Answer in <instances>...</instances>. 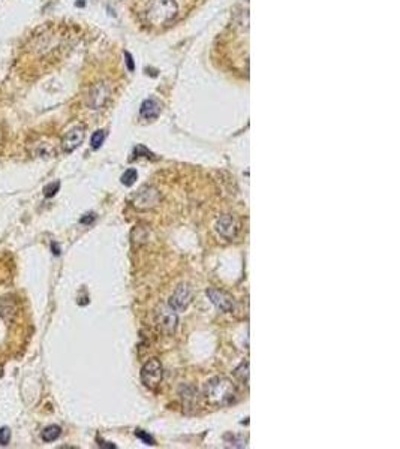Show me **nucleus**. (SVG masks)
<instances>
[{
  "label": "nucleus",
  "instance_id": "1",
  "mask_svg": "<svg viewBox=\"0 0 400 449\" xmlns=\"http://www.w3.org/2000/svg\"><path fill=\"white\" fill-rule=\"evenodd\" d=\"M206 396L214 406H230L237 400V391L226 377H213L206 385Z\"/></svg>",
  "mask_w": 400,
  "mask_h": 449
},
{
  "label": "nucleus",
  "instance_id": "2",
  "mask_svg": "<svg viewBox=\"0 0 400 449\" xmlns=\"http://www.w3.org/2000/svg\"><path fill=\"white\" fill-rule=\"evenodd\" d=\"M177 14V5L174 0H153L147 11V18L150 23L160 26L169 23Z\"/></svg>",
  "mask_w": 400,
  "mask_h": 449
},
{
  "label": "nucleus",
  "instance_id": "3",
  "mask_svg": "<svg viewBox=\"0 0 400 449\" xmlns=\"http://www.w3.org/2000/svg\"><path fill=\"white\" fill-rule=\"evenodd\" d=\"M162 377H163V369H162V364L156 358L153 360H149L142 369H141V382L144 383L146 388L149 390H156L162 382Z\"/></svg>",
  "mask_w": 400,
  "mask_h": 449
},
{
  "label": "nucleus",
  "instance_id": "4",
  "mask_svg": "<svg viewBox=\"0 0 400 449\" xmlns=\"http://www.w3.org/2000/svg\"><path fill=\"white\" fill-rule=\"evenodd\" d=\"M160 199V193L150 186H144L138 190L135 199H133V205L138 210H147V208H153L155 205H158Z\"/></svg>",
  "mask_w": 400,
  "mask_h": 449
},
{
  "label": "nucleus",
  "instance_id": "5",
  "mask_svg": "<svg viewBox=\"0 0 400 449\" xmlns=\"http://www.w3.org/2000/svg\"><path fill=\"white\" fill-rule=\"evenodd\" d=\"M216 231L220 237L226 238V240H234L240 231V223L234 216L223 214L216 223Z\"/></svg>",
  "mask_w": 400,
  "mask_h": 449
},
{
  "label": "nucleus",
  "instance_id": "6",
  "mask_svg": "<svg viewBox=\"0 0 400 449\" xmlns=\"http://www.w3.org/2000/svg\"><path fill=\"white\" fill-rule=\"evenodd\" d=\"M192 301V289L187 285H180L169 298V307L176 312H183Z\"/></svg>",
  "mask_w": 400,
  "mask_h": 449
},
{
  "label": "nucleus",
  "instance_id": "7",
  "mask_svg": "<svg viewBox=\"0 0 400 449\" xmlns=\"http://www.w3.org/2000/svg\"><path fill=\"white\" fill-rule=\"evenodd\" d=\"M177 322H179V319L176 315V310H173L169 306L160 307L156 312V325L165 333H174Z\"/></svg>",
  "mask_w": 400,
  "mask_h": 449
},
{
  "label": "nucleus",
  "instance_id": "8",
  "mask_svg": "<svg viewBox=\"0 0 400 449\" xmlns=\"http://www.w3.org/2000/svg\"><path fill=\"white\" fill-rule=\"evenodd\" d=\"M84 138H85L84 128L82 126H75V128H72L69 132H66V135L63 136V139H62V148L66 153H71V152H74V150H77L80 147L81 144H82V141H84Z\"/></svg>",
  "mask_w": 400,
  "mask_h": 449
},
{
  "label": "nucleus",
  "instance_id": "9",
  "mask_svg": "<svg viewBox=\"0 0 400 449\" xmlns=\"http://www.w3.org/2000/svg\"><path fill=\"white\" fill-rule=\"evenodd\" d=\"M207 296L210 298V301L214 306L222 310V312H231L234 309V301L230 295H226L225 292L217 291V289H209L207 291Z\"/></svg>",
  "mask_w": 400,
  "mask_h": 449
},
{
  "label": "nucleus",
  "instance_id": "10",
  "mask_svg": "<svg viewBox=\"0 0 400 449\" xmlns=\"http://www.w3.org/2000/svg\"><path fill=\"white\" fill-rule=\"evenodd\" d=\"M108 96H109V92H108V87L105 84H99L96 85L92 92H90V96H89V104L93 109H98L101 106L104 105L107 102Z\"/></svg>",
  "mask_w": 400,
  "mask_h": 449
},
{
  "label": "nucleus",
  "instance_id": "11",
  "mask_svg": "<svg viewBox=\"0 0 400 449\" xmlns=\"http://www.w3.org/2000/svg\"><path fill=\"white\" fill-rule=\"evenodd\" d=\"M160 112V106L156 101L153 99H147L144 101V104L141 105V115L147 120H155L158 118Z\"/></svg>",
  "mask_w": 400,
  "mask_h": 449
},
{
  "label": "nucleus",
  "instance_id": "12",
  "mask_svg": "<svg viewBox=\"0 0 400 449\" xmlns=\"http://www.w3.org/2000/svg\"><path fill=\"white\" fill-rule=\"evenodd\" d=\"M60 433H62V428H60L59 425H48V427L44 428V431L41 433V437H42L44 442L50 443V442H54V440L59 439Z\"/></svg>",
  "mask_w": 400,
  "mask_h": 449
},
{
  "label": "nucleus",
  "instance_id": "13",
  "mask_svg": "<svg viewBox=\"0 0 400 449\" xmlns=\"http://www.w3.org/2000/svg\"><path fill=\"white\" fill-rule=\"evenodd\" d=\"M136 178H138V172H136V169H128V171H125V174L122 175V183L125 186H132L135 182H136Z\"/></svg>",
  "mask_w": 400,
  "mask_h": 449
},
{
  "label": "nucleus",
  "instance_id": "14",
  "mask_svg": "<svg viewBox=\"0 0 400 449\" xmlns=\"http://www.w3.org/2000/svg\"><path fill=\"white\" fill-rule=\"evenodd\" d=\"M104 139H105V132H104V131H96V132L92 135V139H90V145H92V148L98 150V148L104 144Z\"/></svg>",
  "mask_w": 400,
  "mask_h": 449
},
{
  "label": "nucleus",
  "instance_id": "15",
  "mask_svg": "<svg viewBox=\"0 0 400 449\" xmlns=\"http://www.w3.org/2000/svg\"><path fill=\"white\" fill-rule=\"evenodd\" d=\"M236 377L243 383L249 380V364L247 363H243L239 369H236Z\"/></svg>",
  "mask_w": 400,
  "mask_h": 449
},
{
  "label": "nucleus",
  "instance_id": "16",
  "mask_svg": "<svg viewBox=\"0 0 400 449\" xmlns=\"http://www.w3.org/2000/svg\"><path fill=\"white\" fill-rule=\"evenodd\" d=\"M59 189H60V182L50 183V185H47L44 187V195H45L47 198H53L54 195L59 192Z\"/></svg>",
  "mask_w": 400,
  "mask_h": 449
},
{
  "label": "nucleus",
  "instance_id": "17",
  "mask_svg": "<svg viewBox=\"0 0 400 449\" xmlns=\"http://www.w3.org/2000/svg\"><path fill=\"white\" fill-rule=\"evenodd\" d=\"M135 436H136V437H139L141 440H144V443H146V445H155V440H153V437H152V436H149L147 433H144L142 430H136V431H135Z\"/></svg>",
  "mask_w": 400,
  "mask_h": 449
},
{
  "label": "nucleus",
  "instance_id": "18",
  "mask_svg": "<svg viewBox=\"0 0 400 449\" xmlns=\"http://www.w3.org/2000/svg\"><path fill=\"white\" fill-rule=\"evenodd\" d=\"M11 439V431L8 427H2L0 428V445H8Z\"/></svg>",
  "mask_w": 400,
  "mask_h": 449
},
{
  "label": "nucleus",
  "instance_id": "19",
  "mask_svg": "<svg viewBox=\"0 0 400 449\" xmlns=\"http://www.w3.org/2000/svg\"><path fill=\"white\" fill-rule=\"evenodd\" d=\"M95 217H96V216H95L93 213H90V214H85V216L81 219V223H90V222H92Z\"/></svg>",
  "mask_w": 400,
  "mask_h": 449
},
{
  "label": "nucleus",
  "instance_id": "20",
  "mask_svg": "<svg viewBox=\"0 0 400 449\" xmlns=\"http://www.w3.org/2000/svg\"><path fill=\"white\" fill-rule=\"evenodd\" d=\"M125 57H126V60H128V66H129V69L132 71V69H133V62H132V57H131V54L126 53V54H125Z\"/></svg>",
  "mask_w": 400,
  "mask_h": 449
},
{
  "label": "nucleus",
  "instance_id": "21",
  "mask_svg": "<svg viewBox=\"0 0 400 449\" xmlns=\"http://www.w3.org/2000/svg\"><path fill=\"white\" fill-rule=\"evenodd\" d=\"M51 247H53L54 255H59V253H60V250H59V247H57V244H55V243H53V244H51Z\"/></svg>",
  "mask_w": 400,
  "mask_h": 449
},
{
  "label": "nucleus",
  "instance_id": "22",
  "mask_svg": "<svg viewBox=\"0 0 400 449\" xmlns=\"http://www.w3.org/2000/svg\"><path fill=\"white\" fill-rule=\"evenodd\" d=\"M0 141H2V131H0Z\"/></svg>",
  "mask_w": 400,
  "mask_h": 449
}]
</instances>
